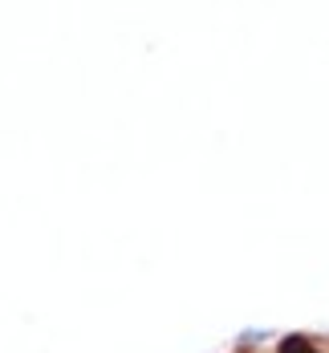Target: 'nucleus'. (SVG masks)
Listing matches in <instances>:
<instances>
[{
    "label": "nucleus",
    "mask_w": 329,
    "mask_h": 353,
    "mask_svg": "<svg viewBox=\"0 0 329 353\" xmlns=\"http://www.w3.org/2000/svg\"><path fill=\"white\" fill-rule=\"evenodd\" d=\"M277 353H317V350H313V345H309L305 337H285V341H281V350H277Z\"/></svg>",
    "instance_id": "nucleus-1"
}]
</instances>
